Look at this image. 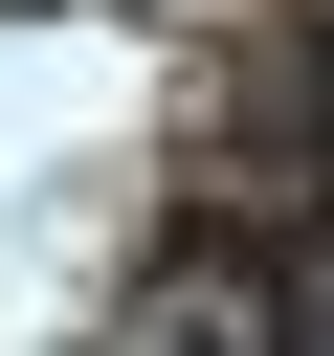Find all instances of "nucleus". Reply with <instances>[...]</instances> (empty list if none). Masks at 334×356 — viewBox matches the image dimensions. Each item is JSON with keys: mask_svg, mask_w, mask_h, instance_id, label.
<instances>
[{"mask_svg": "<svg viewBox=\"0 0 334 356\" xmlns=\"http://www.w3.org/2000/svg\"><path fill=\"white\" fill-rule=\"evenodd\" d=\"M111 312H134V334H312V222H289V200H200Z\"/></svg>", "mask_w": 334, "mask_h": 356, "instance_id": "nucleus-1", "label": "nucleus"}, {"mask_svg": "<svg viewBox=\"0 0 334 356\" xmlns=\"http://www.w3.org/2000/svg\"><path fill=\"white\" fill-rule=\"evenodd\" d=\"M245 134H267L289 178H334V44H267V67H245Z\"/></svg>", "mask_w": 334, "mask_h": 356, "instance_id": "nucleus-2", "label": "nucleus"}, {"mask_svg": "<svg viewBox=\"0 0 334 356\" xmlns=\"http://www.w3.org/2000/svg\"><path fill=\"white\" fill-rule=\"evenodd\" d=\"M312 334H334V267H312Z\"/></svg>", "mask_w": 334, "mask_h": 356, "instance_id": "nucleus-3", "label": "nucleus"}]
</instances>
